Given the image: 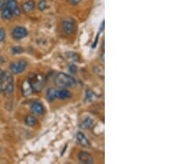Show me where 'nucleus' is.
<instances>
[{"label":"nucleus","mask_w":187,"mask_h":164,"mask_svg":"<svg viewBox=\"0 0 187 164\" xmlns=\"http://www.w3.org/2000/svg\"><path fill=\"white\" fill-rule=\"evenodd\" d=\"M68 1H69V3H71V4L77 5V4H78V3H80L81 0H68Z\"/></svg>","instance_id":"23"},{"label":"nucleus","mask_w":187,"mask_h":164,"mask_svg":"<svg viewBox=\"0 0 187 164\" xmlns=\"http://www.w3.org/2000/svg\"><path fill=\"white\" fill-rule=\"evenodd\" d=\"M63 30L67 34H71L74 32L75 30V23L74 21L67 18L63 22Z\"/></svg>","instance_id":"6"},{"label":"nucleus","mask_w":187,"mask_h":164,"mask_svg":"<svg viewBox=\"0 0 187 164\" xmlns=\"http://www.w3.org/2000/svg\"><path fill=\"white\" fill-rule=\"evenodd\" d=\"M25 123H26V124L28 126L34 127L37 124V120L34 116L29 115V116H27L26 118H25Z\"/></svg>","instance_id":"14"},{"label":"nucleus","mask_w":187,"mask_h":164,"mask_svg":"<svg viewBox=\"0 0 187 164\" xmlns=\"http://www.w3.org/2000/svg\"><path fill=\"white\" fill-rule=\"evenodd\" d=\"M77 139H78V143H79L82 147L89 148L90 146H91L90 141L87 139V138L85 136L83 133L78 132V133H77Z\"/></svg>","instance_id":"9"},{"label":"nucleus","mask_w":187,"mask_h":164,"mask_svg":"<svg viewBox=\"0 0 187 164\" xmlns=\"http://www.w3.org/2000/svg\"><path fill=\"white\" fill-rule=\"evenodd\" d=\"M104 30V22H102V23H101V29H100V31L101 32H102Z\"/></svg>","instance_id":"25"},{"label":"nucleus","mask_w":187,"mask_h":164,"mask_svg":"<svg viewBox=\"0 0 187 164\" xmlns=\"http://www.w3.org/2000/svg\"><path fill=\"white\" fill-rule=\"evenodd\" d=\"M31 109H32V112L36 114V115H43L44 111H45L43 105L39 102H34L31 106Z\"/></svg>","instance_id":"11"},{"label":"nucleus","mask_w":187,"mask_h":164,"mask_svg":"<svg viewBox=\"0 0 187 164\" xmlns=\"http://www.w3.org/2000/svg\"><path fill=\"white\" fill-rule=\"evenodd\" d=\"M56 98L59 99V100H68V99L72 98V94L67 89H59V90L56 91Z\"/></svg>","instance_id":"8"},{"label":"nucleus","mask_w":187,"mask_h":164,"mask_svg":"<svg viewBox=\"0 0 187 164\" xmlns=\"http://www.w3.org/2000/svg\"><path fill=\"white\" fill-rule=\"evenodd\" d=\"M13 12L10 9H8V8H5V9L2 10V17H3V19L9 20V19H11L12 17H13Z\"/></svg>","instance_id":"16"},{"label":"nucleus","mask_w":187,"mask_h":164,"mask_svg":"<svg viewBox=\"0 0 187 164\" xmlns=\"http://www.w3.org/2000/svg\"><path fill=\"white\" fill-rule=\"evenodd\" d=\"M55 84L59 87H73L76 85V80L71 75H67L65 73H58L55 76Z\"/></svg>","instance_id":"1"},{"label":"nucleus","mask_w":187,"mask_h":164,"mask_svg":"<svg viewBox=\"0 0 187 164\" xmlns=\"http://www.w3.org/2000/svg\"><path fill=\"white\" fill-rule=\"evenodd\" d=\"M35 8V3L33 0H28L27 2L23 3V6H22V9H23V11H24L25 13H30L32 12Z\"/></svg>","instance_id":"12"},{"label":"nucleus","mask_w":187,"mask_h":164,"mask_svg":"<svg viewBox=\"0 0 187 164\" xmlns=\"http://www.w3.org/2000/svg\"><path fill=\"white\" fill-rule=\"evenodd\" d=\"M32 91H33V90H32L31 85L29 83V80L23 81V85H22V93H23V96L28 97L29 95H32Z\"/></svg>","instance_id":"10"},{"label":"nucleus","mask_w":187,"mask_h":164,"mask_svg":"<svg viewBox=\"0 0 187 164\" xmlns=\"http://www.w3.org/2000/svg\"><path fill=\"white\" fill-rule=\"evenodd\" d=\"M27 35H28V30L23 27H16L12 32L13 38L16 40H21L23 38H26Z\"/></svg>","instance_id":"5"},{"label":"nucleus","mask_w":187,"mask_h":164,"mask_svg":"<svg viewBox=\"0 0 187 164\" xmlns=\"http://www.w3.org/2000/svg\"><path fill=\"white\" fill-rule=\"evenodd\" d=\"M13 15L14 16H19V15L21 14V9L17 7V9H15L14 11L13 12Z\"/></svg>","instance_id":"22"},{"label":"nucleus","mask_w":187,"mask_h":164,"mask_svg":"<svg viewBox=\"0 0 187 164\" xmlns=\"http://www.w3.org/2000/svg\"><path fill=\"white\" fill-rule=\"evenodd\" d=\"M12 50H13V53H22V52H23V48L20 47V46H15V47H13Z\"/></svg>","instance_id":"20"},{"label":"nucleus","mask_w":187,"mask_h":164,"mask_svg":"<svg viewBox=\"0 0 187 164\" xmlns=\"http://www.w3.org/2000/svg\"><path fill=\"white\" fill-rule=\"evenodd\" d=\"M17 7H18V6H17V0H8V1H7V6H6V8L10 9L12 12L14 11Z\"/></svg>","instance_id":"17"},{"label":"nucleus","mask_w":187,"mask_h":164,"mask_svg":"<svg viewBox=\"0 0 187 164\" xmlns=\"http://www.w3.org/2000/svg\"><path fill=\"white\" fill-rule=\"evenodd\" d=\"M5 39V31L3 28H0V42H3Z\"/></svg>","instance_id":"21"},{"label":"nucleus","mask_w":187,"mask_h":164,"mask_svg":"<svg viewBox=\"0 0 187 164\" xmlns=\"http://www.w3.org/2000/svg\"><path fill=\"white\" fill-rule=\"evenodd\" d=\"M92 124H93V120L91 118H89V117H87L85 119H83V121L81 123L80 127L82 129H89V128H91L92 126Z\"/></svg>","instance_id":"13"},{"label":"nucleus","mask_w":187,"mask_h":164,"mask_svg":"<svg viewBox=\"0 0 187 164\" xmlns=\"http://www.w3.org/2000/svg\"><path fill=\"white\" fill-rule=\"evenodd\" d=\"M70 71L72 72V73H76V66L74 65L70 66Z\"/></svg>","instance_id":"24"},{"label":"nucleus","mask_w":187,"mask_h":164,"mask_svg":"<svg viewBox=\"0 0 187 164\" xmlns=\"http://www.w3.org/2000/svg\"><path fill=\"white\" fill-rule=\"evenodd\" d=\"M0 88L4 94H8V95L11 94L13 91V79L10 73L9 72L4 73L3 81L0 83Z\"/></svg>","instance_id":"2"},{"label":"nucleus","mask_w":187,"mask_h":164,"mask_svg":"<svg viewBox=\"0 0 187 164\" xmlns=\"http://www.w3.org/2000/svg\"><path fill=\"white\" fill-rule=\"evenodd\" d=\"M56 91H57V89H52V88L48 89V91H47V99H48V100L52 102V101L55 100L57 99L56 98Z\"/></svg>","instance_id":"15"},{"label":"nucleus","mask_w":187,"mask_h":164,"mask_svg":"<svg viewBox=\"0 0 187 164\" xmlns=\"http://www.w3.org/2000/svg\"><path fill=\"white\" fill-rule=\"evenodd\" d=\"M29 81L31 86L32 88V90L34 91H40L43 89L45 82V78L42 74H32L29 78Z\"/></svg>","instance_id":"3"},{"label":"nucleus","mask_w":187,"mask_h":164,"mask_svg":"<svg viewBox=\"0 0 187 164\" xmlns=\"http://www.w3.org/2000/svg\"><path fill=\"white\" fill-rule=\"evenodd\" d=\"M78 159L82 162L86 164L93 163V162H94L92 156L89 153H87V152H81V153H79V154H78Z\"/></svg>","instance_id":"7"},{"label":"nucleus","mask_w":187,"mask_h":164,"mask_svg":"<svg viewBox=\"0 0 187 164\" xmlns=\"http://www.w3.org/2000/svg\"><path fill=\"white\" fill-rule=\"evenodd\" d=\"M27 61L24 60H20L16 62H13L10 65V70L14 74H20L24 71V70L27 67Z\"/></svg>","instance_id":"4"},{"label":"nucleus","mask_w":187,"mask_h":164,"mask_svg":"<svg viewBox=\"0 0 187 164\" xmlns=\"http://www.w3.org/2000/svg\"><path fill=\"white\" fill-rule=\"evenodd\" d=\"M48 8V3L46 0H40L38 3V9L41 11H44Z\"/></svg>","instance_id":"18"},{"label":"nucleus","mask_w":187,"mask_h":164,"mask_svg":"<svg viewBox=\"0 0 187 164\" xmlns=\"http://www.w3.org/2000/svg\"><path fill=\"white\" fill-rule=\"evenodd\" d=\"M7 1L8 0H0V11L5 9L7 6Z\"/></svg>","instance_id":"19"}]
</instances>
